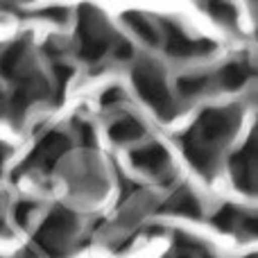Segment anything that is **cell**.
Listing matches in <instances>:
<instances>
[{
	"mask_svg": "<svg viewBox=\"0 0 258 258\" xmlns=\"http://www.w3.org/2000/svg\"><path fill=\"white\" fill-rule=\"evenodd\" d=\"M73 227H75V218L63 209H54L52 213L45 218L41 231L36 233V242H39L50 256H59V249L63 247L66 238L71 236Z\"/></svg>",
	"mask_w": 258,
	"mask_h": 258,
	"instance_id": "277c9868",
	"label": "cell"
},
{
	"mask_svg": "<svg viewBox=\"0 0 258 258\" xmlns=\"http://www.w3.org/2000/svg\"><path fill=\"white\" fill-rule=\"evenodd\" d=\"M75 132H77V136H80V141H82V145L84 147H91L95 143V132H93V127H91L89 122L75 120Z\"/></svg>",
	"mask_w": 258,
	"mask_h": 258,
	"instance_id": "d6986e66",
	"label": "cell"
},
{
	"mask_svg": "<svg viewBox=\"0 0 258 258\" xmlns=\"http://www.w3.org/2000/svg\"><path fill=\"white\" fill-rule=\"evenodd\" d=\"M213 224H215L218 229H222V231H233L238 224L242 227V213L236 209V206L227 204V206H222V209L215 213Z\"/></svg>",
	"mask_w": 258,
	"mask_h": 258,
	"instance_id": "2e32d148",
	"label": "cell"
},
{
	"mask_svg": "<svg viewBox=\"0 0 258 258\" xmlns=\"http://www.w3.org/2000/svg\"><path fill=\"white\" fill-rule=\"evenodd\" d=\"M236 125H238V116L231 109H206L200 116L195 132L190 136L197 138L200 143H204L211 150H215L220 143H224L231 136Z\"/></svg>",
	"mask_w": 258,
	"mask_h": 258,
	"instance_id": "7a4b0ae2",
	"label": "cell"
},
{
	"mask_svg": "<svg viewBox=\"0 0 258 258\" xmlns=\"http://www.w3.org/2000/svg\"><path fill=\"white\" fill-rule=\"evenodd\" d=\"M34 211H36V202H30V200L18 202V204L14 206V218H16L18 227H27V222H30Z\"/></svg>",
	"mask_w": 258,
	"mask_h": 258,
	"instance_id": "ac0fdd59",
	"label": "cell"
},
{
	"mask_svg": "<svg viewBox=\"0 0 258 258\" xmlns=\"http://www.w3.org/2000/svg\"><path fill=\"white\" fill-rule=\"evenodd\" d=\"M122 18H125V23L132 27L134 32H136L138 36H141L143 41H147L150 45L159 43V34H156L154 25L150 23V18H147V16H143L141 12H127Z\"/></svg>",
	"mask_w": 258,
	"mask_h": 258,
	"instance_id": "9a60e30c",
	"label": "cell"
},
{
	"mask_svg": "<svg viewBox=\"0 0 258 258\" xmlns=\"http://www.w3.org/2000/svg\"><path fill=\"white\" fill-rule=\"evenodd\" d=\"M183 152H186L188 161L192 163V168L200 170L202 174H211L215 170V150L206 147L204 143H200L197 138L186 136L183 138Z\"/></svg>",
	"mask_w": 258,
	"mask_h": 258,
	"instance_id": "30bf717a",
	"label": "cell"
},
{
	"mask_svg": "<svg viewBox=\"0 0 258 258\" xmlns=\"http://www.w3.org/2000/svg\"><path fill=\"white\" fill-rule=\"evenodd\" d=\"M54 77H57V86H59L57 98H61L63 86H66V82L73 77V68L71 66H63V63H57V66H54Z\"/></svg>",
	"mask_w": 258,
	"mask_h": 258,
	"instance_id": "44dd1931",
	"label": "cell"
},
{
	"mask_svg": "<svg viewBox=\"0 0 258 258\" xmlns=\"http://www.w3.org/2000/svg\"><path fill=\"white\" fill-rule=\"evenodd\" d=\"M3 229H5V224H3V222H0V231H3Z\"/></svg>",
	"mask_w": 258,
	"mask_h": 258,
	"instance_id": "484cf974",
	"label": "cell"
},
{
	"mask_svg": "<svg viewBox=\"0 0 258 258\" xmlns=\"http://www.w3.org/2000/svg\"><path fill=\"white\" fill-rule=\"evenodd\" d=\"M7 147H5V143H0V170H3V165H5V159H7Z\"/></svg>",
	"mask_w": 258,
	"mask_h": 258,
	"instance_id": "cb8c5ba5",
	"label": "cell"
},
{
	"mask_svg": "<svg viewBox=\"0 0 258 258\" xmlns=\"http://www.w3.org/2000/svg\"><path fill=\"white\" fill-rule=\"evenodd\" d=\"M206 84H209V80L204 75H186L177 80V91L183 98H195L206 89Z\"/></svg>",
	"mask_w": 258,
	"mask_h": 258,
	"instance_id": "e0dca14e",
	"label": "cell"
},
{
	"mask_svg": "<svg viewBox=\"0 0 258 258\" xmlns=\"http://www.w3.org/2000/svg\"><path fill=\"white\" fill-rule=\"evenodd\" d=\"M163 27H165V52L172 54V57H197V54H206L215 48V43H211V41L186 36L181 27L170 21H163Z\"/></svg>",
	"mask_w": 258,
	"mask_h": 258,
	"instance_id": "5b68a950",
	"label": "cell"
},
{
	"mask_svg": "<svg viewBox=\"0 0 258 258\" xmlns=\"http://www.w3.org/2000/svg\"><path fill=\"white\" fill-rule=\"evenodd\" d=\"M143 134H145V129H143V125L136 120V118H120V120H116L111 127H109V136H111V141H116V143L136 141V138H141Z\"/></svg>",
	"mask_w": 258,
	"mask_h": 258,
	"instance_id": "7c38bea8",
	"label": "cell"
},
{
	"mask_svg": "<svg viewBox=\"0 0 258 258\" xmlns=\"http://www.w3.org/2000/svg\"><path fill=\"white\" fill-rule=\"evenodd\" d=\"M168 211H172V213H177V215H186V218H200L202 206H200V202H197V197L192 195L188 188H181V190L174 192L172 200L168 202Z\"/></svg>",
	"mask_w": 258,
	"mask_h": 258,
	"instance_id": "8fae6325",
	"label": "cell"
},
{
	"mask_svg": "<svg viewBox=\"0 0 258 258\" xmlns=\"http://www.w3.org/2000/svg\"><path fill=\"white\" fill-rule=\"evenodd\" d=\"M113 57L120 59V61H127V59H132L134 57L132 45H129L127 41H118V43L113 45Z\"/></svg>",
	"mask_w": 258,
	"mask_h": 258,
	"instance_id": "7402d4cb",
	"label": "cell"
},
{
	"mask_svg": "<svg viewBox=\"0 0 258 258\" xmlns=\"http://www.w3.org/2000/svg\"><path fill=\"white\" fill-rule=\"evenodd\" d=\"M23 57H25V43H21V41L12 43L3 52V57H0V75H3L5 80L16 77L18 68H21V63H23Z\"/></svg>",
	"mask_w": 258,
	"mask_h": 258,
	"instance_id": "4fadbf2b",
	"label": "cell"
},
{
	"mask_svg": "<svg viewBox=\"0 0 258 258\" xmlns=\"http://www.w3.org/2000/svg\"><path fill=\"white\" fill-rule=\"evenodd\" d=\"M132 163L136 165L138 170L159 174L168 168L170 154L165 152L163 145H159V143H150V145H143V147H138V150L132 152Z\"/></svg>",
	"mask_w": 258,
	"mask_h": 258,
	"instance_id": "ba28073f",
	"label": "cell"
},
{
	"mask_svg": "<svg viewBox=\"0 0 258 258\" xmlns=\"http://www.w3.org/2000/svg\"><path fill=\"white\" fill-rule=\"evenodd\" d=\"M48 93V86H45V80L39 75H32L27 77V80H23L21 86H16V91H14L12 95V109L16 116H21L23 111H25L27 107H30L34 100H39L41 95Z\"/></svg>",
	"mask_w": 258,
	"mask_h": 258,
	"instance_id": "9c48e42d",
	"label": "cell"
},
{
	"mask_svg": "<svg viewBox=\"0 0 258 258\" xmlns=\"http://www.w3.org/2000/svg\"><path fill=\"white\" fill-rule=\"evenodd\" d=\"M134 77V86H136L138 95L154 109L161 116H168L170 107H172V98H170V91L163 82L161 71L154 63H141V66L134 68L132 73Z\"/></svg>",
	"mask_w": 258,
	"mask_h": 258,
	"instance_id": "6da1fadb",
	"label": "cell"
},
{
	"mask_svg": "<svg viewBox=\"0 0 258 258\" xmlns=\"http://www.w3.org/2000/svg\"><path fill=\"white\" fill-rule=\"evenodd\" d=\"M170 258H190V256H188V254H183V251H179L177 256H170Z\"/></svg>",
	"mask_w": 258,
	"mask_h": 258,
	"instance_id": "d4e9b609",
	"label": "cell"
},
{
	"mask_svg": "<svg viewBox=\"0 0 258 258\" xmlns=\"http://www.w3.org/2000/svg\"><path fill=\"white\" fill-rule=\"evenodd\" d=\"M68 150V138L66 134L61 132H50L45 134L43 138L39 141V145H36V150L30 154V159L25 161V163L21 165V170H30V168H43V170H50L54 163H57V159L63 154V152Z\"/></svg>",
	"mask_w": 258,
	"mask_h": 258,
	"instance_id": "8992f818",
	"label": "cell"
},
{
	"mask_svg": "<svg viewBox=\"0 0 258 258\" xmlns=\"http://www.w3.org/2000/svg\"><path fill=\"white\" fill-rule=\"evenodd\" d=\"M80 57L86 61H100L109 50V36L104 34V27L98 18V12H91L89 7L82 9L80 16Z\"/></svg>",
	"mask_w": 258,
	"mask_h": 258,
	"instance_id": "3957f363",
	"label": "cell"
},
{
	"mask_svg": "<svg viewBox=\"0 0 258 258\" xmlns=\"http://www.w3.org/2000/svg\"><path fill=\"white\" fill-rule=\"evenodd\" d=\"M206 9H211V12H218V14H213V16L220 18V21H224V23H233V21H236V14H233L231 5L215 3V5H206Z\"/></svg>",
	"mask_w": 258,
	"mask_h": 258,
	"instance_id": "ffe728a7",
	"label": "cell"
},
{
	"mask_svg": "<svg viewBox=\"0 0 258 258\" xmlns=\"http://www.w3.org/2000/svg\"><path fill=\"white\" fill-rule=\"evenodd\" d=\"M231 174L236 179V186L240 190L254 192L256 181V161H254V138L247 141V145L233 156L231 161Z\"/></svg>",
	"mask_w": 258,
	"mask_h": 258,
	"instance_id": "52a82bcc",
	"label": "cell"
},
{
	"mask_svg": "<svg viewBox=\"0 0 258 258\" xmlns=\"http://www.w3.org/2000/svg\"><path fill=\"white\" fill-rule=\"evenodd\" d=\"M247 80H249V68H247L245 63L231 61L220 71V84H222L227 91L240 89V86H245Z\"/></svg>",
	"mask_w": 258,
	"mask_h": 258,
	"instance_id": "5bb4252c",
	"label": "cell"
},
{
	"mask_svg": "<svg viewBox=\"0 0 258 258\" xmlns=\"http://www.w3.org/2000/svg\"><path fill=\"white\" fill-rule=\"evenodd\" d=\"M118 100H122V91L118 89V86H113V89H109L102 93V107H111V104H116Z\"/></svg>",
	"mask_w": 258,
	"mask_h": 258,
	"instance_id": "603a6c76",
	"label": "cell"
}]
</instances>
